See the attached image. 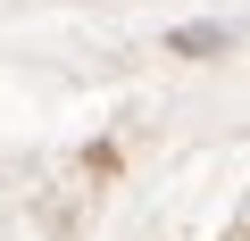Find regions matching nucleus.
I'll return each mask as SVG.
<instances>
[{"instance_id":"1","label":"nucleus","mask_w":250,"mask_h":241,"mask_svg":"<svg viewBox=\"0 0 250 241\" xmlns=\"http://www.w3.org/2000/svg\"><path fill=\"white\" fill-rule=\"evenodd\" d=\"M225 42H233L225 25H184V34H175V50H184V58H208V50H225Z\"/></svg>"}]
</instances>
